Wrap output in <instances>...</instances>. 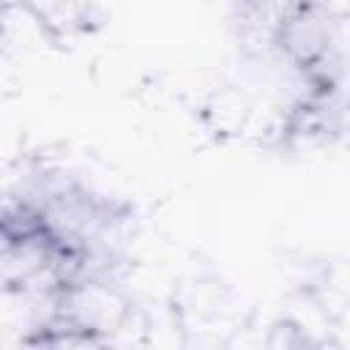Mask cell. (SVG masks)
<instances>
[{"label":"cell","mask_w":350,"mask_h":350,"mask_svg":"<svg viewBox=\"0 0 350 350\" xmlns=\"http://www.w3.org/2000/svg\"><path fill=\"white\" fill-rule=\"evenodd\" d=\"M5 3H11V0H0V5H5Z\"/></svg>","instance_id":"8"},{"label":"cell","mask_w":350,"mask_h":350,"mask_svg":"<svg viewBox=\"0 0 350 350\" xmlns=\"http://www.w3.org/2000/svg\"><path fill=\"white\" fill-rule=\"evenodd\" d=\"M52 38L55 49H66L79 38L96 33L104 22L96 0H25Z\"/></svg>","instance_id":"4"},{"label":"cell","mask_w":350,"mask_h":350,"mask_svg":"<svg viewBox=\"0 0 350 350\" xmlns=\"http://www.w3.org/2000/svg\"><path fill=\"white\" fill-rule=\"evenodd\" d=\"M167 306L186 347L235 345V336L249 328L252 309L241 293L216 273H197L183 279L167 298Z\"/></svg>","instance_id":"1"},{"label":"cell","mask_w":350,"mask_h":350,"mask_svg":"<svg viewBox=\"0 0 350 350\" xmlns=\"http://www.w3.org/2000/svg\"><path fill=\"white\" fill-rule=\"evenodd\" d=\"M262 345L271 347V350H306V347H320L317 339L290 314H282L276 317L265 336H262Z\"/></svg>","instance_id":"6"},{"label":"cell","mask_w":350,"mask_h":350,"mask_svg":"<svg viewBox=\"0 0 350 350\" xmlns=\"http://www.w3.org/2000/svg\"><path fill=\"white\" fill-rule=\"evenodd\" d=\"M131 301H134L131 293L118 282L79 279L57 293L55 309L79 331L93 336L98 347H104L109 334L118 328V323L129 312Z\"/></svg>","instance_id":"2"},{"label":"cell","mask_w":350,"mask_h":350,"mask_svg":"<svg viewBox=\"0 0 350 350\" xmlns=\"http://www.w3.org/2000/svg\"><path fill=\"white\" fill-rule=\"evenodd\" d=\"M52 46L49 33L38 16L25 5V0H11L0 5V55L22 66L25 60L44 55Z\"/></svg>","instance_id":"5"},{"label":"cell","mask_w":350,"mask_h":350,"mask_svg":"<svg viewBox=\"0 0 350 350\" xmlns=\"http://www.w3.org/2000/svg\"><path fill=\"white\" fill-rule=\"evenodd\" d=\"M254 107H257V98L243 85L221 82L211 88L197 104V123L211 139L221 145H230V142L241 145L252 123Z\"/></svg>","instance_id":"3"},{"label":"cell","mask_w":350,"mask_h":350,"mask_svg":"<svg viewBox=\"0 0 350 350\" xmlns=\"http://www.w3.org/2000/svg\"><path fill=\"white\" fill-rule=\"evenodd\" d=\"M16 90H19V66L5 55H0V104L16 96Z\"/></svg>","instance_id":"7"}]
</instances>
